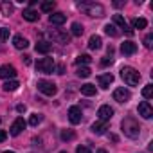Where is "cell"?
<instances>
[{
	"label": "cell",
	"mask_w": 153,
	"mask_h": 153,
	"mask_svg": "<svg viewBox=\"0 0 153 153\" xmlns=\"http://www.w3.org/2000/svg\"><path fill=\"white\" fill-rule=\"evenodd\" d=\"M112 63H114L112 58H105V59H101V65H103V67H108V65H112Z\"/></svg>",
	"instance_id": "d590c367"
},
{
	"label": "cell",
	"mask_w": 153,
	"mask_h": 153,
	"mask_svg": "<svg viewBox=\"0 0 153 153\" xmlns=\"http://www.w3.org/2000/svg\"><path fill=\"white\" fill-rule=\"evenodd\" d=\"M16 110H18V112H25V106H24V105H18Z\"/></svg>",
	"instance_id": "60d3db41"
},
{
	"label": "cell",
	"mask_w": 153,
	"mask_h": 153,
	"mask_svg": "<svg viewBox=\"0 0 153 153\" xmlns=\"http://www.w3.org/2000/svg\"><path fill=\"white\" fill-rule=\"evenodd\" d=\"M131 25H133V29H146V25H148V22L144 20V18H135L133 22H131Z\"/></svg>",
	"instance_id": "4316f807"
},
{
	"label": "cell",
	"mask_w": 153,
	"mask_h": 153,
	"mask_svg": "<svg viewBox=\"0 0 153 153\" xmlns=\"http://www.w3.org/2000/svg\"><path fill=\"white\" fill-rule=\"evenodd\" d=\"M142 96H144L146 99H151V97H153V85H146V87L142 88Z\"/></svg>",
	"instance_id": "4dcf8cb0"
},
{
	"label": "cell",
	"mask_w": 153,
	"mask_h": 153,
	"mask_svg": "<svg viewBox=\"0 0 153 153\" xmlns=\"http://www.w3.org/2000/svg\"><path fill=\"white\" fill-rule=\"evenodd\" d=\"M83 31H85V29H83V25H81V24H78V22H74V24H72V27H70V33H72L74 36H81V34H83Z\"/></svg>",
	"instance_id": "cb8c5ba5"
},
{
	"label": "cell",
	"mask_w": 153,
	"mask_h": 153,
	"mask_svg": "<svg viewBox=\"0 0 153 153\" xmlns=\"http://www.w3.org/2000/svg\"><path fill=\"white\" fill-rule=\"evenodd\" d=\"M9 40V29L7 27H0V42Z\"/></svg>",
	"instance_id": "d6a6232c"
},
{
	"label": "cell",
	"mask_w": 153,
	"mask_h": 153,
	"mask_svg": "<svg viewBox=\"0 0 153 153\" xmlns=\"http://www.w3.org/2000/svg\"><path fill=\"white\" fill-rule=\"evenodd\" d=\"M42 119H43V117H42L40 114H33L31 119H29V124H31V126H38V124L42 123Z\"/></svg>",
	"instance_id": "1f68e13d"
},
{
	"label": "cell",
	"mask_w": 153,
	"mask_h": 153,
	"mask_svg": "<svg viewBox=\"0 0 153 153\" xmlns=\"http://www.w3.org/2000/svg\"><path fill=\"white\" fill-rule=\"evenodd\" d=\"M76 153H92L88 148H85V146H79L78 149H76Z\"/></svg>",
	"instance_id": "8d00e7d4"
},
{
	"label": "cell",
	"mask_w": 153,
	"mask_h": 153,
	"mask_svg": "<svg viewBox=\"0 0 153 153\" xmlns=\"http://www.w3.org/2000/svg\"><path fill=\"white\" fill-rule=\"evenodd\" d=\"M59 153H67V151H59Z\"/></svg>",
	"instance_id": "f6af8a7d"
},
{
	"label": "cell",
	"mask_w": 153,
	"mask_h": 153,
	"mask_svg": "<svg viewBox=\"0 0 153 153\" xmlns=\"http://www.w3.org/2000/svg\"><path fill=\"white\" fill-rule=\"evenodd\" d=\"M51 49H52V45L49 42H38L36 43V52H40V54H49Z\"/></svg>",
	"instance_id": "44dd1931"
},
{
	"label": "cell",
	"mask_w": 153,
	"mask_h": 153,
	"mask_svg": "<svg viewBox=\"0 0 153 153\" xmlns=\"http://www.w3.org/2000/svg\"><path fill=\"white\" fill-rule=\"evenodd\" d=\"M36 68H38V72H42V74H52L54 68H56V65H54V59H52V58H42V59L36 63Z\"/></svg>",
	"instance_id": "5b68a950"
},
{
	"label": "cell",
	"mask_w": 153,
	"mask_h": 153,
	"mask_svg": "<svg viewBox=\"0 0 153 153\" xmlns=\"http://www.w3.org/2000/svg\"><path fill=\"white\" fill-rule=\"evenodd\" d=\"M97 115H99V121L106 123V121L112 119V115H114V108H112L110 105H103V106L97 110Z\"/></svg>",
	"instance_id": "ba28073f"
},
{
	"label": "cell",
	"mask_w": 153,
	"mask_h": 153,
	"mask_svg": "<svg viewBox=\"0 0 153 153\" xmlns=\"http://www.w3.org/2000/svg\"><path fill=\"white\" fill-rule=\"evenodd\" d=\"M121 6H124V2H114V7H121Z\"/></svg>",
	"instance_id": "b9f144b4"
},
{
	"label": "cell",
	"mask_w": 153,
	"mask_h": 153,
	"mask_svg": "<svg viewBox=\"0 0 153 153\" xmlns=\"http://www.w3.org/2000/svg\"><path fill=\"white\" fill-rule=\"evenodd\" d=\"M106 130H108V124H106V123H103V121H97V123H94V124H92V131H94L96 135H103Z\"/></svg>",
	"instance_id": "d6986e66"
},
{
	"label": "cell",
	"mask_w": 153,
	"mask_h": 153,
	"mask_svg": "<svg viewBox=\"0 0 153 153\" xmlns=\"http://www.w3.org/2000/svg\"><path fill=\"white\" fill-rule=\"evenodd\" d=\"M0 11H2L4 16H9V15L13 13V6H11L9 2H4V4H0Z\"/></svg>",
	"instance_id": "83f0119b"
},
{
	"label": "cell",
	"mask_w": 153,
	"mask_h": 153,
	"mask_svg": "<svg viewBox=\"0 0 153 153\" xmlns=\"http://www.w3.org/2000/svg\"><path fill=\"white\" fill-rule=\"evenodd\" d=\"M130 97H131V94L128 88H115L114 90V99L117 103H126V101H130Z\"/></svg>",
	"instance_id": "52a82bcc"
},
{
	"label": "cell",
	"mask_w": 153,
	"mask_h": 153,
	"mask_svg": "<svg viewBox=\"0 0 153 153\" xmlns=\"http://www.w3.org/2000/svg\"><path fill=\"white\" fill-rule=\"evenodd\" d=\"M101 45H103V40H101V36H90V40H88V47L92 49V51H97V49H101Z\"/></svg>",
	"instance_id": "ffe728a7"
},
{
	"label": "cell",
	"mask_w": 153,
	"mask_h": 153,
	"mask_svg": "<svg viewBox=\"0 0 153 153\" xmlns=\"http://www.w3.org/2000/svg\"><path fill=\"white\" fill-rule=\"evenodd\" d=\"M78 7L85 13V15H88V16H103L105 15V7L101 6V4H96V2H79L78 4Z\"/></svg>",
	"instance_id": "7a4b0ae2"
},
{
	"label": "cell",
	"mask_w": 153,
	"mask_h": 153,
	"mask_svg": "<svg viewBox=\"0 0 153 153\" xmlns=\"http://www.w3.org/2000/svg\"><path fill=\"white\" fill-rule=\"evenodd\" d=\"M121 78H123V81H124L128 87H135V85H139V81H140V74H139L135 68H131V67H123V68H121Z\"/></svg>",
	"instance_id": "3957f363"
},
{
	"label": "cell",
	"mask_w": 153,
	"mask_h": 153,
	"mask_svg": "<svg viewBox=\"0 0 153 153\" xmlns=\"http://www.w3.org/2000/svg\"><path fill=\"white\" fill-rule=\"evenodd\" d=\"M0 121H2V119H0Z\"/></svg>",
	"instance_id": "bcb514c9"
},
{
	"label": "cell",
	"mask_w": 153,
	"mask_h": 153,
	"mask_svg": "<svg viewBox=\"0 0 153 153\" xmlns=\"http://www.w3.org/2000/svg\"><path fill=\"white\" fill-rule=\"evenodd\" d=\"M13 45H15L16 49H27V47H29V42H27V38L16 34V36L13 38Z\"/></svg>",
	"instance_id": "ac0fdd59"
},
{
	"label": "cell",
	"mask_w": 153,
	"mask_h": 153,
	"mask_svg": "<svg viewBox=\"0 0 153 153\" xmlns=\"http://www.w3.org/2000/svg\"><path fill=\"white\" fill-rule=\"evenodd\" d=\"M121 128H123L124 135L130 137V139H137V137L140 135V126H139V123H137L133 117H126V119H123Z\"/></svg>",
	"instance_id": "6da1fadb"
},
{
	"label": "cell",
	"mask_w": 153,
	"mask_h": 153,
	"mask_svg": "<svg viewBox=\"0 0 153 153\" xmlns=\"http://www.w3.org/2000/svg\"><path fill=\"white\" fill-rule=\"evenodd\" d=\"M58 74H65V67H63V65L58 67Z\"/></svg>",
	"instance_id": "ab89813d"
},
{
	"label": "cell",
	"mask_w": 153,
	"mask_h": 153,
	"mask_svg": "<svg viewBox=\"0 0 153 153\" xmlns=\"http://www.w3.org/2000/svg\"><path fill=\"white\" fill-rule=\"evenodd\" d=\"M36 87H38V90H40V92H42L43 96H49V97L56 96V92H58L56 85H54L52 81H47V79H40Z\"/></svg>",
	"instance_id": "277c9868"
},
{
	"label": "cell",
	"mask_w": 153,
	"mask_h": 153,
	"mask_svg": "<svg viewBox=\"0 0 153 153\" xmlns=\"http://www.w3.org/2000/svg\"><path fill=\"white\" fill-rule=\"evenodd\" d=\"M16 76V68L13 65H2L0 67V79H13Z\"/></svg>",
	"instance_id": "8992f818"
},
{
	"label": "cell",
	"mask_w": 153,
	"mask_h": 153,
	"mask_svg": "<svg viewBox=\"0 0 153 153\" xmlns=\"http://www.w3.org/2000/svg\"><path fill=\"white\" fill-rule=\"evenodd\" d=\"M121 52L126 54V56H131V54L137 52V45H135L133 42H124V43L121 45Z\"/></svg>",
	"instance_id": "9a60e30c"
},
{
	"label": "cell",
	"mask_w": 153,
	"mask_h": 153,
	"mask_svg": "<svg viewBox=\"0 0 153 153\" xmlns=\"http://www.w3.org/2000/svg\"><path fill=\"white\" fill-rule=\"evenodd\" d=\"M81 108L79 106H70L68 108V121L72 123V124H79L81 123Z\"/></svg>",
	"instance_id": "30bf717a"
},
{
	"label": "cell",
	"mask_w": 153,
	"mask_h": 153,
	"mask_svg": "<svg viewBox=\"0 0 153 153\" xmlns=\"http://www.w3.org/2000/svg\"><path fill=\"white\" fill-rule=\"evenodd\" d=\"M96 153H106V151H105V149H97Z\"/></svg>",
	"instance_id": "7bdbcfd3"
},
{
	"label": "cell",
	"mask_w": 153,
	"mask_h": 153,
	"mask_svg": "<svg viewBox=\"0 0 153 153\" xmlns=\"http://www.w3.org/2000/svg\"><path fill=\"white\" fill-rule=\"evenodd\" d=\"M97 83H99V87L101 88H108L112 83H114V76L108 72V74H101V76H97Z\"/></svg>",
	"instance_id": "4fadbf2b"
},
{
	"label": "cell",
	"mask_w": 153,
	"mask_h": 153,
	"mask_svg": "<svg viewBox=\"0 0 153 153\" xmlns=\"http://www.w3.org/2000/svg\"><path fill=\"white\" fill-rule=\"evenodd\" d=\"M65 20H67V16H65L63 13H52V15L49 16V22H51L52 25H63Z\"/></svg>",
	"instance_id": "2e32d148"
},
{
	"label": "cell",
	"mask_w": 153,
	"mask_h": 153,
	"mask_svg": "<svg viewBox=\"0 0 153 153\" xmlns=\"http://www.w3.org/2000/svg\"><path fill=\"white\" fill-rule=\"evenodd\" d=\"M4 153H15V151H4Z\"/></svg>",
	"instance_id": "ee69618b"
},
{
	"label": "cell",
	"mask_w": 153,
	"mask_h": 153,
	"mask_svg": "<svg viewBox=\"0 0 153 153\" xmlns=\"http://www.w3.org/2000/svg\"><path fill=\"white\" fill-rule=\"evenodd\" d=\"M18 87H20V83H18V81H15V79H11V81H6V83L2 85V88H4L6 92H15Z\"/></svg>",
	"instance_id": "7402d4cb"
},
{
	"label": "cell",
	"mask_w": 153,
	"mask_h": 153,
	"mask_svg": "<svg viewBox=\"0 0 153 153\" xmlns=\"http://www.w3.org/2000/svg\"><path fill=\"white\" fill-rule=\"evenodd\" d=\"M49 36H51V40L59 42V43H68V40H70V36L67 33H61V31H51Z\"/></svg>",
	"instance_id": "7c38bea8"
},
{
	"label": "cell",
	"mask_w": 153,
	"mask_h": 153,
	"mask_svg": "<svg viewBox=\"0 0 153 153\" xmlns=\"http://www.w3.org/2000/svg\"><path fill=\"white\" fill-rule=\"evenodd\" d=\"M56 7V2L52 0H47V2H42V11L43 13H52V9Z\"/></svg>",
	"instance_id": "484cf974"
},
{
	"label": "cell",
	"mask_w": 153,
	"mask_h": 153,
	"mask_svg": "<svg viewBox=\"0 0 153 153\" xmlns=\"http://www.w3.org/2000/svg\"><path fill=\"white\" fill-rule=\"evenodd\" d=\"M105 33H106L108 36H114V38L119 36V31H117V27H115L114 24H106V25H105Z\"/></svg>",
	"instance_id": "d4e9b609"
},
{
	"label": "cell",
	"mask_w": 153,
	"mask_h": 153,
	"mask_svg": "<svg viewBox=\"0 0 153 153\" xmlns=\"http://www.w3.org/2000/svg\"><path fill=\"white\" fill-rule=\"evenodd\" d=\"M139 115H142L144 119H151L153 117V108L148 101H142L139 103Z\"/></svg>",
	"instance_id": "8fae6325"
},
{
	"label": "cell",
	"mask_w": 153,
	"mask_h": 153,
	"mask_svg": "<svg viewBox=\"0 0 153 153\" xmlns=\"http://www.w3.org/2000/svg\"><path fill=\"white\" fill-rule=\"evenodd\" d=\"M76 74H78L79 78H88V76H90V68L88 67H78Z\"/></svg>",
	"instance_id": "f546056e"
},
{
	"label": "cell",
	"mask_w": 153,
	"mask_h": 153,
	"mask_svg": "<svg viewBox=\"0 0 153 153\" xmlns=\"http://www.w3.org/2000/svg\"><path fill=\"white\" fill-rule=\"evenodd\" d=\"M144 45H146V49H151L153 47V34H148L144 38Z\"/></svg>",
	"instance_id": "e575fe53"
},
{
	"label": "cell",
	"mask_w": 153,
	"mask_h": 153,
	"mask_svg": "<svg viewBox=\"0 0 153 153\" xmlns=\"http://www.w3.org/2000/svg\"><path fill=\"white\" fill-rule=\"evenodd\" d=\"M22 16H24V20H27V22H36V20L40 18L38 11H34V9H24Z\"/></svg>",
	"instance_id": "e0dca14e"
},
{
	"label": "cell",
	"mask_w": 153,
	"mask_h": 153,
	"mask_svg": "<svg viewBox=\"0 0 153 153\" xmlns=\"http://www.w3.org/2000/svg\"><path fill=\"white\" fill-rule=\"evenodd\" d=\"M25 126H27V123L22 119V117H18L13 124H11V130H9V133L13 135V137H16V135H20L24 130H25Z\"/></svg>",
	"instance_id": "9c48e42d"
},
{
	"label": "cell",
	"mask_w": 153,
	"mask_h": 153,
	"mask_svg": "<svg viewBox=\"0 0 153 153\" xmlns=\"http://www.w3.org/2000/svg\"><path fill=\"white\" fill-rule=\"evenodd\" d=\"M6 139H7V133H6L4 130H0V142H4Z\"/></svg>",
	"instance_id": "74e56055"
},
{
	"label": "cell",
	"mask_w": 153,
	"mask_h": 153,
	"mask_svg": "<svg viewBox=\"0 0 153 153\" xmlns=\"http://www.w3.org/2000/svg\"><path fill=\"white\" fill-rule=\"evenodd\" d=\"M114 24H117V25H119V27H121L123 31H126V34H130V36L133 34V31H131V29L128 27L126 20L123 18V15H114Z\"/></svg>",
	"instance_id": "5bb4252c"
},
{
	"label": "cell",
	"mask_w": 153,
	"mask_h": 153,
	"mask_svg": "<svg viewBox=\"0 0 153 153\" xmlns=\"http://www.w3.org/2000/svg\"><path fill=\"white\" fill-rule=\"evenodd\" d=\"M22 59H24V63H25V65H31V56H27V54H25Z\"/></svg>",
	"instance_id": "f35d334b"
},
{
	"label": "cell",
	"mask_w": 153,
	"mask_h": 153,
	"mask_svg": "<svg viewBox=\"0 0 153 153\" xmlns=\"http://www.w3.org/2000/svg\"><path fill=\"white\" fill-rule=\"evenodd\" d=\"M81 94H83V96H96V87L90 85V83H85V85L81 87Z\"/></svg>",
	"instance_id": "603a6c76"
},
{
	"label": "cell",
	"mask_w": 153,
	"mask_h": 153,
	"mask_svg": "<svg viewBox=\"0 0 153 153\" xmlns=\"http://www.w3.org/2000/svg\"><path fill=\"white\" fill-rule=\"evenodd\" d=\"M92 61V58L88 56V54H79L78 58H76V63L78 65H87V63H90Z\"/></svg>",
	"instance_id": "f1b7e54d"
},
{
	"label": "cell",
	"mask_w": 153,
	"mask_h": 153,
	"mask_svg": "<svg viewBox=\"0 0 153 153\" xmlns=\"http://www.w3.org/2000/svg\"><path fill=\"white\" fill-rule=\"evenodd\" d=\"M61 139L63 140H72L74 139V131L72 130H63L61 131Z\"/></svg>",
	"instance_id": "836d02e7"
}]
</instances>
